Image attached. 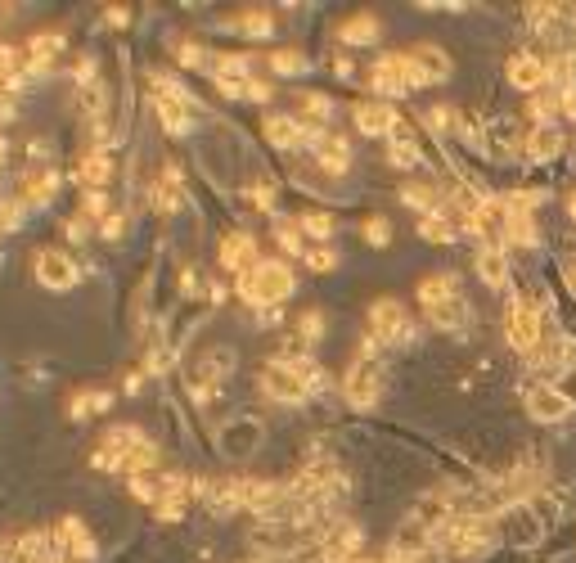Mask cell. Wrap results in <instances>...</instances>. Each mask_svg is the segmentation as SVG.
I'll return each instance as SVG.
<instances>
[{"mask_svg":"<svg viewBox=\"0 0 576 563\" xmlns=\"http://www.w3.org/2000/svg\"><path fill=\"white\" fill-rule=\"evenodd\" d=\"M54 550L68 554V559H77V563L95 559V541H90L86 523H81L77 514H68V518H59V523H54Z\"/></svg>","mask_w":576,"mask_h":563,"instance_id":"8fae6325","label":"cell"},{"mask_svg":"<svg viewBox=\"0 0 576 563\" xmlns=\"http://www.w3.org/2000/svg\"><path fill=\"white\" fill-rule=\"evenodd\" d=\"M459 298V275L455 271H432L428 280H419V307H432V302Z\"/></svg>","mask_w":576,"mask_h":563,"instance_id":"f1b7e54d","label":"cell"},{"mask_svg":"<svg viewBox=\"0 0 576 563\" xmlns=\"http://www.w3.org/2000/svg\"><path fill=\"white\" fill-rule=\"evenodd\" d=\"M351 118H356L360 136H383V140L401 136V118H396V109H392V104H383V100L356 104V109H351Z\"/></svg>","mask_w":576,"mask_h":563,"instance_id":"30bf717a","label":"cell"},{"mask_svg":"<svg viewBox=\"0 0 576 563\" xmlns=\"http://www.w3.org/2000/svg\"><path fill=\"white\" fill-rule=\"evenodd\" d=\"M509 244H522V248H536L540 244V235H536V221L531 217H522V212H509Z\"/></svg>","mask_w":576,"mask_h":563,"instance_id":"8d00e7d4","label":"cell"},{"mask_svg":"<svg viewBox=\"0 0 576 563\" xmlns=\"http://www.w3.org/2000/svg\"><path fill=\"white\" fill-rule=\"evenodd\" d=\"M401 203H405V208H414V212H423V217L441 212V194H437V185H428V181L405 185V190H401Z\"/></svg>","mask_w":576,"mask_h":563,"instance_id":"4dcf8cb0","label":"cell"},{"mask_svg":"<svg viewBox=\"0 0 576 563\" xmlns=\"http://www.w3.org/2000/svg\"><path fill=\"white\" fill-rule=\"evenodd\" d=\"M234 361H239V356H234L230 347H212V352H207L203 361H198V379H203V383L230 379V374H234Z\"/></svg>","mask_w":576,"mask_h":563,"instance_id":"f546056e","label":"cell"},{"mask_svg":"<svg viewBox=\"0 0 576 563\" xmlns=\"http://www.w3.org/2000/svg\"><path fill=\"white\" fill-rule=\"evenodd\" d=\"M104 104H108V91L99 82L77 86V109H81V118H86V122H95V127H99V113H104Z\"/></svg>","mask_w":576,"mask_h":563,"instance_id":"d6a6232c","label":"cell"},{"mask_svg":"<svg viewBox=\"0 0 576 563\" xmlns=\"http://www.w3.org/2000/svg\"><path fill=\"white\" fill-rule=\"evenodd\" d=\"M122 235H126V212H108L99 221V239H122Z\"/></svg>","mask_w":576,"mask_h":563,"instance_id":"816d5d0a","label":"cell"},{"mask_svg":"<svg viewBox=\"0 0 576 563\" xmlns=\"http://www.w3.org/2000/svg\"><path fill=\"white\" fill-rule=\"evenodd\" d=\"M14 118H18V100L14 95H0V127H9Z\"/></svg>","mask_w":576,"mask_h":563,"instance_id":"11a10c76","label":"cell"},{"mask_svg":"<svg viewBox=\"0 0 576 563\" xmlns=\"http://www.w3.org/2000/svg\"><path fill=\"white\" fill-rule=\"evenodd\" d=\"M243 100H257V104H266V100H270V82H261V77H252V82H248V91H243Z\"/></svg>","mask_w":576,"mask_h":563,"instance_id":"db71d44e","label":"cell"},{"mask_svg":"<svg viewBox=\"0 0 576 563\" xmlns=\"http://www.w3.org/2000/svg\"><path fill=\"white\" fill-rule=\"evenodd\" d=\"M563 280H567V289L576 293V257H563Z\"/></svg>","mask_w":576,"mask_h":563,"instance_id":"6f0895ef","label":"cell"},{"mask_svg":"<svg viewBox=\"0 0 576 563\" xmlns=\"http://www.w3.org/2000/svg\"><path fill=\"white\" fill-rule=\"evenodd\" d=\"M531 356H536V365H545V374H558L563 365L576 361V343H572V338L558 334V338H549V343H540Z\"/></svg>","mask_w":576,"mask_h":563,"instance_id":"83f0119b","label":"cell"},{"mask_svg":"<svg viewBox=\"0 0 576 563\" xmlns=\"http://www.w3.org/2000/svg\"><path fill=\"white\" fill-rule=\"evenodd\" d=\"M342 397H347L351 410H369L378 397H383V365L356 361L347 374H342Z\"/></svg>","mask_w":576,"mask_h":563,"instance_id":"277c9868","label":"cell"},{"mask_svg":"<svg viewBox=\"0 0 576 563\" xmlns=\"http://www.w3.org/2000/svg\"><path fill=\"white\" fill-rule=\"evenodd\" d=\"M23 212H27V203L18 199V194H0V239L14 235L18 221H23Z\"/></svg>","mask_w":576,"mask_h":563,"instance_id":"74e56055","label":"cell"},{"mask_svg":"<svg viewBox=\"0 0 576 563\" xmlns=\"http://www.w3.org/2000/svg\"><path fill=\"white\" fill-rule=\"evenodd\" d=\"M302 262L311 266L315 275H329L333 266H338V253H333L329 244H315V248H306V253H302Z\"/></svg>","mask_w":576,"mask_h":563,"instance_id":"7bdbcfd3","label":"cell"},{"mask_svg":"<svg viewBox=\"0 0 576 563\" xmlns=\"http://www.w3.org/2000/svg\"><path fill=\"white\" fill-rule=\"evenodd\" d=\"M387 163L401 167V172H414V167H423V149L401 131V136L387 140Z\"/></svg>","mask_w":576,"mask_h":563,"instance_id":"1f68e13d","label":"cell"},{"mask_svg":"<svg viewBox=\"0 0 576 563\" xmlns=\"http://www.w3.org/2000/svg\"><path fill=\"white\" fill-rule=\"evenodd\" d=\"M558 109H563V104H558V91H549V86H545L540 95H531V109L527 113L540 122V127H554V113Z\"/></svg>","mask_w":576,"mask_h":563,"instance_id":"f35d334b","label":"cell"},{"mask_svg":"<svg viewBox=\"0 0 576 563\" xmlns=\"http://www.w3.org/2000/svg\"><path fill=\"white\" fill-rule=\"evenodd\" d=\"M302 104H306V113H311V118H306V122H315V127H324V122L333 118V100H329V95L302 91Z\"/></svg>","mask_w":576,"mask_h":563,"instance_id":"ee69618b","label":"cell"},{"mask_svg":"<svg viewBox=\"0 0 576 563\" xmlns=\"http://www.w3.org/2000/svg\"><path fill=\"white\" fill-rule=\"evenodd\" d=\"M230 28L243 32V37H270V32H275V19H270V10H243Z\"/></svg>","mask_w":576,"mask_h":563,"instance_id":"e575fe53","label":"cell"},{"mask_svg":"<svg viewBox=\"0 0 576 563\" xmlns=\"http://www.w3.org/2000/svg\"><path fill=\"white\" fill-rule=\"evenodd\" d=\"M522 149H527V136H522V127L513 118L486 127V154L491 158H509V154H522Z\"/></svg>","mask_w":576,"mask_h":563,"instance_id":"44dd1931","label":"cell"},{"mask_svg":"<svg viewBox=\"0 0 576 563\" xmlns=\"http://www.w3.org/2000/svg\"><path fill=\"white\" fill-rule=\"evenodd\" d=\"M504 338H509L513 352H536L545 338H540V307L536 302H513L509 320H504Z\"/></svg>","mask_w":576,"mask_h":563,"instance_id":"5b68a950","label":"cell"},{"mask_svg":"<svg viewBox=\"0 0 576 563\" xmlns=\"http://www.w3.org/2000/svg\"><path fill=\"white\" fill-rule=\"evenodd\" d=\"M54 194H59V172H54V167H27L18 199H23L27 208H50Z\"/></svg>","mask_w":576,"mask_h":563,"instance_id":"9a60e30c","label":"cell"},{"mask_svg":"<svg viewBox=\"0 0 576 563\" xmlns=\"http://www.w3.org/2000/svg\"><path fill=\"white\" fill-rule=\"evenodd\" d=\"M216 262H221V271H230L234 280H239L243 271L257 266V239L252 235H225L221 248H216Z\"/></svg>","mask_w":576,"mask_h":563,"instance_id":"5bb4252c","label":"cell"},{"mask_svg":"<svg viewBox=\"0 0 576 563\" xmlns=\"http://www.w3.org/2000/svg\"><path fill=\"white\" fill-rule=\"evenodd\" d=\"M504 77H509L513 91H545L549 86V59L540 55H513L509 68H504Z\"/></svg>","mask_w":576,"mask_h":563,"instance_id":"4fadbf2b","label":"cell"},{"mask_svg":"<svg viewBox=\"0 0 576 563\" xmlns=\"http://www.w3.org/2000/svg\"><path fill=\"white\" fill-rule=\"evenodd\" d=\"M126 14H131V10H126V5H113V10H104V19L113 23V28H126V23H131V19H126Z\"/></svg>","mask_w":576,"mask_h":563,"instance_id":"9f6ffc18","label":"cell"},{"mask_svg":"<svg viewBox=\"0 0 576 563\" xmlns=\"http://www.w3.org/2000/svg\"><path fill=\"white\" fill-rule=\"evenodd\" d=\"M567 217L576 221V194H572V199H567Z\"/></svg>","mask_w":576,"mask_h":563,"instance_id":"91938a15","label":"cell"},{"mask_svg":"<svg viewBox=\"0 0 576 563\" xmlns=\"http://www.w3.org/2000/svg\"><path fill=\"white\" fill-rule=\"evenodd\" d=\"M113 410V392L108 388H81L68 397V415L72 419H90V415H108Z\"/></svg>","mask_w":576,"mask_h":563,"instance_id":"484cf974","label":"cell"},{"mask_svg":"<svg viewBox=\"0 0 576 563\" xmlns=\"http://www.w3.org/2000/svg\"><path fill=\"white\" fill-rule=\"evenodd\" d=\"M261 131H266V140L275 149H302L306 145V127H302L297 113H266Z\"/></svg>","mask_w":576,"mask_h":563,"instance_id":"2e32d148","label":"cell"},{"mask_svg":"<svg viewBox=\"0 0 576 563\" xmlns=\"http://www.w3.org/2000/svg\"><path fill=\"white\" fill-rule=\"evenodd\" d=\"M522 154L531 158V163H554L558 154H563V131L558 127H531L527 131V149Z\"/></svg>","mask_w":576,"mask_h":563,"instance_id":"603a6c76","label":"cell"},{"mask_svg":"<svg viewBox=\"0 0 576 563\" xmlns=\"http://www.w3.org/2000/svg\"><path fill=\"white\" fill-rule=\"evenodd\" d=\"M360 235H365L369 248H387V244H392V226H387V217H369Z\"/></svg>","mask_w":576,"mask_h":563,"instance_id":"7dc6e473","label":"cell"},{"mask_svg":"<svg viewBox=\"0 0 576 563\" xmlns=\"http://www.w3.org/2000/svg\"><path fill=\"white\" fill-rule=\"evenodd\" d=\"M275 244L284 248V253H306V248H302V226H297V221L275 217Z\"/></svg>","mask_w":576,"mask_h":563,"instance_id":"60d3db41","label":"cell"},{"mask_svg":"<svg viewBox=\"0 0 576 563\" xmlns=\"http://www.w3.org/2000/svg\"><path fill=\"white\" fill-rule=\"evenodd\" d=\"M419 239H428V244H450V239H455V221L441 217V212L419 217Z\"/></svg>","mask_w":576,"mask_h":563,"instance_id":"d590c367","label":"cell"},{"mask_svg":"<svg viewBox=\"0 0 576 563\" xmlns=\"http://www.w3.org/2000/svg\"><path fill=\"white\" fill-rule=\"evenodd\" d=\"M117 163L108 149H90V154H81V163L72 167V176H77V185H86V190H104L108 181H113Z\"/></svg>","mask_w":576,"mask_h":563,"instance_id":"e0dca14e","label":"cell"},{"mask_svg":"<svg viewBox=\"0 0 576 563\" xmlns=\"http://www.w3.org/2000/svg\"><path fill=\"white\" fill-rule=\"evenodd\" d=\"M63 46H68V37H63L59 28H50V32H36V37L27 41V68H32L36 77H41V73H50V64L63 55Z\"/></svg>","mask_w":576,"mask_h":563,"instance_id":"ac0fdd59","label":"cell"},{"mask_svg":"<svg viewBox=\"0 0 576 563\" xmlns=\"http://www.w3.org/2000/svg\"><path fill=\"white\" fill-rule=\"evenodd\" d=\"M194 100H176V95H153V113L162 118V127L171 131V136H189L194 131Z\"/></svg>","mask_w":576,"mask_h":563,"instance_id":"d6986e66","label":"cell"},{"mask_svg":"<svg viewBox=\"0 0 576 563\" xmlns=\"http://www.w3.org/2000/svg\"><path fill=\"white\" fill-rule=\"evenodd\" d=\"M122 388H126V392H140V370H131V374H126V383H122Z\"/></svg>","mask_w":576,"mask_h":563,"instance_id":"680465c9","label":"cell"},{"mask_svg":"<svg viewBox=\"0 0 576 563\" xmlns=\"http://www.w3.org/2000/svg\"><path fill=\"white\" fill-rule=\"evenodd\" d=\"M176 64H185V68H207V64H212V55H207L198 41H176Z\"/></svg>","mask_w":576,"mask_h":563,"instance_id":"bcb514c9","label":"cell"},{"mask_svg":"<svg viewBox=\"0 0 576 563\" xmlns=\"http://www.w3.org/2000/svg\"><path fill=\"white\" fill-rule=\"evenodd\" d=\"M338 37H342V46H374V41L383 37V23H378V14H369V10L347 14L342 28H338Z\"/></svg>","mask_w":576,"mask_h":563,"instance_id":"7402d4cb","label":"cell"},{"mask_svg":"<svg viewBox=\"0 0 576 563\" xmlns=\"http://www.w3.org/2000/svg\"><path fill=\"white\" fill-rule=\"evenodd\" d=\"M369 91L378 95V100H392V95H405L414 91L410 86V64H405V55H378L374 68H369Z\"/></svg>","mask_w":576,"mask_h":563,"instance_id":"8992f818","label":"cell"},{"mask_svg":"<svg viewBox=\"0 0 576 563\" xmlns=\"http://www.w3.org/2000/svg\"><path fill=\"white\" fill-rule=\"evenodd\" d=\"M311 149H315V163H320L329 176H342L351 167V145H347V136H338V131H324Z\"/></svg>","mask_w":576,"mask_h":563,"instance_id":"ffe728a7","label":"cell"},{"mask_svg":"<svg viewBox=\"0 0 576 563\" xmlns=\"http://www.w3.org/2000/svg\"><path fill=\"white\" fill-rule=\"evenodd\" d=\"M252 203H257L261 212L275 208V181H257V185H252Z\"/></svg>","mask_w":576,"mask_h":563,"instance_id":"f5cc1de1","label":"cell"},{"mask_svg":"<svg viewBox=\"0 0 576 563\" xmlns=\"http://www.w3.org/2000/svg\"><path fill=\"white\" fill-rule=\"evenodd\" d=\"M410 64V86H441L450 82V55L441 46H414L405 55Z\"/></svg>","mask_w":576,"mask_h":563,"instance_id":"52a82bcc","label":"cell"},{"mask_svg":"<svg viewBox=\"0 0 576 563\" xmlns=\"http://www.w3.org/2000/svg\"><path fill=\"white\" fill-rule=\"evenodd\" d=\"M90 230H99V226L86 217V212H77V217H68V221H63V235H68L72 244H86V239H90Z\"/></svg>","mask_w":576,"mask_h":563,"instance_id":"681fc988","label":"cell"},{"mask_svg":"<svg viewBox=\"0 0 576 563\" xmlns=\"http://www.w3.org/2000/svg\"><path fill=\"white\" fill-rule=\"evenodd\" d=\"M320 334H324V311H306L302 320H297V343L302 347H311V343H320Z\"/></svg>","mask_w":576,"mask_h":563,"instance_id":"b9f144b4","label":"cell"},{"mask_svg":"<svg viewBox=\"0 0 576 563\" xmlns=\"http://www.w3.org/2000/svg\"><path fill=\"white\" fill-rule=\"evenodd\" d=\"M477 275H482V284H491V289H504V284H509V257H504V248H495V244L477 248Z\"/></svg>","mask_w":576,"mask_h":563,"instance_id":"cb8c5ba5","label":"cell"},{"mask_svg":"<svg viewBox=\"0 0 576 563\" xmlns=\"http://www.w3.org/2000/svg\"><path fill=\"white\" fill-rule=\"evenodd\" d=\"M270 73H279V77H302L306 73V68H311V64H306V55H302V50H270Z\"/></svg>","mask_w":576,"mask_h":563,"instance_id":"836d02e7","label":"cell"},{"mask_svg":"<svg viewBox=\"0 0 576 563\" xmlns=\"http://www.w3.org/2000/svg\"><path fill=\"white\" fill-rule=\"evenodd\" d=\"M32 275H36V284H45V289H54V293L77 289V280H81L77 262H72L63 248H36V253H32Z\"/></svg>","mask_w":576,"mask_h":563,"instance_id":"3957f363","label":"cell"},{"mask_svg":"<svg viewBox=\"0 0 576 563\" xmlns=\"http://www.w3.org/2000/svg\"><path fill=\"white\" fill-rule=\"evenodd\" d=\"M527 410L540 424H563L572 415V397L563 388H554V383H536V388H527Z\"/></svg>","mask_w":576,"mask_h":563,"instance_id":"9c48e42d","label":"cell"},{"mask_svg":"<svg viewBox=\"0 0 576 563\" xmlns=\"http://www.w3.org/2000/svg\"><path fill=\"white\" fill-rule=\"evenodd\" d=\"M81 212H86V217L99 226V221L108 217V194L104 190H81Z\"/></svg>","mask_w":576,"mask_h":563,"instance_id":"c3c4849f","label":"cell"},{"mask_svg":"<svg viewBox=\"0 0 576 563\" xmlns=\"http://www.w3.org/2000/svg\"><path fill=\"white\" fill-rule=\"evenodd\" d=\"M297 226H302L311 239H320V244H329V235H333V217H329V212H302V217H297Z\"/></svg>","mask_w":576,"mask_h":563,"instance_id":"ab89813d","label":"cell"},{"mask_svg":"<svg viewBox=\"0 0 576 563\" xmlns=\"http://www.w3.org/2000/svg\"><path fill=\"white\" fill-rule=\"evenodd\" d=\"M216 437H221V451L225 455H243V451H252V446H257L261 428L252 424V419H230V424H225Z\"/></svg>","mask_w":576,"mask_h":563,"instance_id":"4316f807","label":"cell"},{"mask_svg":"<svg viewBox=\"0 0 576 563\" xmlns=\"http://www.w3.org/2000/svg\"><path fill=\"white\" fill-rule=\"evenodd\" d=\"M153 514H158L162 523H176V518L185 514V496H158L153 500Z\"/></svg>","mask_w":576,"mask_h":563,"instance_id":"f907efd6","label":"cell"},{"mask_svg":"<svg viewBox=\"0 0 576 563\" xmlns=\"http://www.w3.org/2000/svg\"><path fill=\"white\" fill-rule=\"evenodd\" d=\"M297 280L293 271H288V262H257L252 271H243L239 280H234V293H239V302H248V307H275V302L293 298Z\"/></svg>","mask_w":576,"mask_h":563,"instance_id":"6da1fadb","label":"cell"},{"mask_svg":"<svg viewBox=\"0 0 576 563\" xmlns=\"http://www.w3.org/2000/svg\"><path fill=\"white\" fill-rule=\"evenodd\" d=\"M423 320H428L432 329H441V334H464V329L473 325V307H468L464 293H459V298H446V302L423 307Z\"/></svg>","mask_w":576,"mask_h":563,"instance_id":"7c38bea8","label":"cell"},{"mask_svg":"<svg viewBox=\"0 0 576 563\" xmlns=\"http://www.w3.org/2000/svg\"><path fill=\"white\" fill-rule=\"evenodd\" d=\"M419 122H428V131H450L455 122H464V118H459L455 109H446V104H432V109L419 113Z\"/></svg>","mask_w":576,"mask_h":563,"instance_id":"f6af8a7d","label":"cell"},{"mask_svg":"<svg viewBox=\"0 0 576 563\" xmlns=\"http://www.w3.org/2000/svg\"><path fill=\"white\" fill-rule=\"evenodd\" d=\"M261 392H266L270 401H279V406H302L311 392H306V383L297 379V370H288V365L270 361L266 370H261Z\"/></svg>","mask_w":576,"mask_h":563,"instance_id":"ba28073f","label":"cell"},{"mask_svg":"<svg viewBox=\"0 0 576 563\" xmlns=\"http://www.w3.org/2000/svg\"><path fill=\"white\" fill-rule=\"evenodd\" d=\"M369 334H374L383 347H396V343L410 347L414 338H419L414 325H410V316H405V307L396 298H378L374 307H369Z\"/></svg>","mask_w":576,"mask_h":563,"instance_id":"7a4b0ae2","label":"cell"},{"mask_svg":"<svg viewBox=\"0 0 576 563\" xmlns=\"http://www.w3.org/2000/svg\"><path fill=\"white\" fill-rule=\"evenodd\" d=\"M149 194H153V203H158V212H176L180 199H185V185H180V167H176V163L162 167V176L153 181Z\"/></svg>","mask_w":576,"mask_h":563,"instance_id":"d4e9b609","label":"cell"}]
</instances>
